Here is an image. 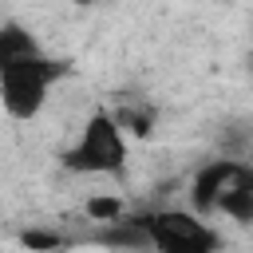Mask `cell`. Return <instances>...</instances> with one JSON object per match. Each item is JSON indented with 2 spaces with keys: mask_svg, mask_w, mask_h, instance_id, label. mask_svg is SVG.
Returning <instances> with one entry per match:
<instances>
[{
  "mask_svg": "<svg viewBox=\"0 0 253 253\" xmlns=\"http://www.w3.org/2000/svg\"><path fill=\"white\" fill-rule=\"evenodd\" d=\"M249 63H253V55H249Z\"/></svg>",
  "mask_w": 253,
  "mask_h": 253,
  "instance_id": "7c38bea8",
  "label": "cell"
},
{
  "mask_svg": "<svg viewBox=\"0 0 253 253\" xmlns=\"http://www.w3.org/2000/svg\"><path fill=\"white\" fill-rule=\"evenodd\" d=\"M111 115H115V123L123 126V134H126V138H146V134L154 130V119H158V115H154V107H150V103H142V99H126V103H123V107H115Z\"/></svg>",
  "mask_w": 253,
  "mask_h": 253,
  "instance_id": "52a82bcc",
  "label": "cell"
},
{
  "mask_svg": "<svg viewBox=\"0 0 253 253\" xmlns=\"http://www.w3.org/2000/svg\"><path fill=\"white\" fill-rule=\"evenodd\" d=\"M103 253H115V249H103Z\"/></svg>",
  "mask_w": 253,
  "mask_h": 253,
  "instance_id": "8fae6325",
  "label": "cell"
},
{
  "mask_svg": "<svg viewBox=\"0 0 253 253\" xmlns=\"http://www.w3.org/2000/svg\"><path fill=\"white\" fill-rule=\"evenodd\" d=\"M40 51H43L40 40L24 24H16V20L0 24V71L12 67V63H20V59H28V55H40Z\"/></svg>",
  "mask_w": 253,
  "mask_h": 253,
  "instance_id": "8992f818",
  "label": "cell"
},
{
  "mask_svg": "<svg viewBox=\"0 0 253 253\" xmlns=\"http://www.w3.org/2000/svg\"><path fill=\"white\" fill-rule=\"evenodd\" d=\"M87 245H95V249H115V253H150V237H146L138 213H130V210H126L123 217H115V221H99V225L91 229Z\"/></svg>",
  "mask_w": 253,
  "mask_h": 253,
  "instance_id": "5b68a950",
  "label": "cell"
},
{
  "mask_svg": "<svg viewBox=\"0 0 253 253\" xmlns=\"http://www.w3.org/2000/svg\"><path fill=\"white\" fill-rule=\"evenodd\" d=\"M71 71L67 59H55V55H28L12 67L0 71V107L8 119L16 123H32L43 107H47V95L51 87Z\"/></svg>",
  "mask_w": 253,
  "mask_h": 253,
  "instance_id": "7a4b0ae2",
  "label": "cell"
},
{
  "mask_svg": "<svg viewBox=\"0 0 253 253\" xmlns=\"http://www.w3.org/2000/svg\"><path fill=\"white\" fill-rule=\"evenodd\" d=\"M71 174H119L126 166V134L111 111H91L79 138L59 154Z\"/></svg>",
  "mask_w": 253,
  "mask_h": 253,
  "instance_id": "3957f363",
  "label": "cell"
},
{
  "mask_svg": "<svg viewBox=\"0 0 253 253\" xmlns=\"http://www.w3.org/2000/svg\"><path fill=\"white\" fill-rule=\"evenodd\" d=\"M75 4H79V8H87V4H99V0H75Z\"/></svg>",
  "mask_w": 253,
  "mask_h": 253,
  "instance_id": "30bf717a",
  "label": "cell"
},
{
  "mask_svg": "<svg viewBox=\"0 0 253 253\" xmlns=\"http://www.w3.org/2000/svg\"><path fill=\"white\" fill-rule=\"evenodd\" d=\"M190 210L202 217H229L253 225V162L249 158H210L190 178Z\"/></svg>",
  "mask_w": 253,
  "mask_h": 253,
  "instance_id": "6da1fadb",
  "label": "cell"
},
{
  "mask_svg": "<svg viewBox=\"0 0 253 253\" xmlns=\"http://www.w3.org/2000/svg\"><path fill=\"white\" fill-rule=\"evenodd\" d=\"M138 221L150 237V253H217L221 249V233L194 210H178V206L138 210Z\"/></svg>",
  "mask_w": 253,
  "mask_h": 253,
  "instance_id": "277c9868",
  "label": "cell"
},
{
  "mask_svg": "<svg viewBox=\"0 0 253 253\" xmlns=\"http://www.w3.org/2000/svg\"><path fill=\"white\" fill-rule=\"evenodd\" d=\"M123 213H126V202L115 198V194H99V198L87 202V217H91V221H115V217H123Z\"/></svg>",
  "mask_w": 253,
  "mask_h": 253,
  "instance_id": "9c48e42d",
  "label": "cell"
},
{
  "mask_svg": "<svg viewBox=\"0 0 253 253\" xmlns=\"http://www.w3.org/2000/svg\"><path fill=\"white\" fill-rule=\"evenodd\" d=\"M20 245L32 249V253H59V249H67L71 241H67L59 229H24V233H20Z\"/></svg>",
  "mask_w": 253,
  "mask_h": 253,
  "instance_id": "ba28073f",
  "label": "cell"
}]
</instances>
